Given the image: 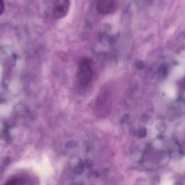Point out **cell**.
I'll use <instances>...</instances> for the list:
<instances>
[{
    "instance_id": "6da1fadb",
    "label": "cell",
    "mask_w": 185,
    "mask_h": 185,
    "mask_svg": "<svg viewBox=\"0 0 185 185\" xmlns=\"http://www.w3.org/2000/svg\"><path fill=\"white\" fill-rule=\"evenodd\" d=\"M93 68L91 61L87 58H82L79 61L77 71V80L82 86H86L91 82Z\"/></svg>"
},
{
    "instance_id": "7a4b0ae2",
    "label": "cell",
    "mask_w": 185,
    "mask_h": 185,
    "mask_svg": "<svg viewBox=\"0 0 185 185\" xmlns=\"http://www.w3.org/2000/svg\"><path fill=\"white\" fill-rule=\"evenodd\" d=\"M118 7V3L115 1L102 0L96 3V9L98 13L107 15L114 13Z\"/></svg>"
},
{
    "instance_id": "3957f363",
    "label": "cell",
    "mask_w": 185,
    "mask_h": 185,
    "mask_svg": "<svg viewBox=\"0 0 185 185\" xmlns=\"http://www.w3.org/2000/svg\"><path fill=\"white\" fill-rule=\"evenodd\" d=\"M70 7V2L67 0H57L53 6V13L55 18L59 19L67 15Z\"/></svg>"
},
{
    "instance_id": "277c9868",
    "label": "cell",
    "mask_w": 185,
    "mask_h": 185,
    "mask_svg": "<svg viewBox=\"0 0 185 185\" xmlns=\"http://www.w3.org/2000/svg\"><path fill=\"white\" fill-rule=\"evenodd\" d=\"M84 168L85 166L84 162L81 160H80L79 162L77 163V164L74 168V172L77 175L81 174L84 172Z\"/></svg>"
},
{
    "instance_id": "5b68a950",
    "label": "cell",
    "mask_w": 185,
    "mask_h": 185,
    "mask_svg": "<svg viewBox=\"0 0 185 185\" xmlns=\"http://www.w3.org/2000/svg\"><path fill=\"white\" fill-rule=\"evenodd\" d=\"M77 145V142H75L74 141H70L67 143L66 147L68 148H73L75 147Z\"/></svg>"
},
{
    "instance_id": "8992f818",
    "label": "cell",
    "mask_w": 185,
    "mask_h": 185,
    "mask_svg": "<svg viewBox=\"0 0 185 185\" xmlns=\"http://www.w3.org/2000/svg\"><path fill=\"white\" fill-rule=\"evenodd\" d=\"M84 163L85 167L88 168H91V166L93 165L92 162H91V161L90 160H87L86 161H85V162H84Z\"/></svg>"
},
{
    "instance_id": "52a82bcc",
    "label": "cell",
    "mask_w": 185,
    "mask_h": 185,
    "mask_svg": "<svg viewBox=\"0 0 185 185\" xmlns=\"http://www.w3.org/2000/svg\"><path fill=\"white\" fill-rule=\"evenodd\" d=\"M5 9V3L2 1H0V15L2 14Z\"/></svg>"
},
{
    "instance_id": "ba28073f",
    "label": "cell",
    "mask_w": 185,
    "mask_h": 185,
    "mask_svg": "<svg viewBox=\"0 0 185 185\" xmlns=\"http://www.w3.org/2000/svg\"><path fill=\"white\" fill-rule=\"evenodd\" d=\"M162 185H173V183L171 180L167 179L163 181Z\"/></svg>"
},
{
    "instance_id": "9c48e42d",
    "label": "cell",
    "mask_w": 185,
    "mask_h": 185,
    "mask_svg": "<svg viewBox=\"0 0 185 185\" xmlns=\"http://www.w3.org/2000/svg\"><path fill=\"white\" fill-rule=\"evenodd\" d=\"M80 185V183H74V185Z\"/></svg>"
}]
</instances>
